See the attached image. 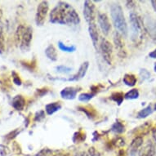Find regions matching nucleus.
<instances>
[{
  "label": "nucleus",
  "instance_id": "6",
  "mask_svg": "<svg viewBox=\"0 0 156 156\" xmlns=\"http://www.w3.org/2000/svg\"><path fill=\"white\" fill-rule=\"evenodd\" d=\"M49 5L48 1H42L37 8V12L35 15V22L38 26H42L45 22L46 16L48 15Z\"/></svg>",
  "mask_w": 156,
  "mask_h": 156
},
{
  "label": "nucleus",
  "instance_id": "29",
  "mask_svg": "<svg viewBox=\"0 0 156 156\" xmlns=\"http://www.w3.org/2000/svg\"><path fill=\"white\" fill-rule=\"evenodd\" d=\"M95 94L96 93H82L79 96V100L82 102H87L94 97Z\"/></svg>",
  "mask_w": 156,
  "mask_h": 156
},
{
  "label": "nucleus",
  "instance_id": "15",
  "mask_svg": "<svg viewBox=\"0 0 156 156\" xmlns=\"http://www.w3.org/2000/svg\"><path fill=\"white\" fill-rule=\"evenodd\" d=\"M144 140L142 136H135V138L133 139L129 146V151H130V154L132 155H134L136 151L142 145H143Z\"/></svg>",
  "mask_w": 156,
  "mask_h": 156
},
{
  "label": "nucleus",
  "instance_id": "38",
  "mask_svg": "<svg viewBox=\"0 0 156 156\" xmlns=\"http://www.w3.org/2000/svg\"><path fill=\"white\" fill-rule=\"evenodd\" d=\"M151 130H152V136H153L154 140L156 141V125Z\"/></svg>",
  "mask_w": 156,
  "mask_h": 156
},
{
  "label": "nucleus",
  "instance_id": "37",
  "mask_svg": "<svg viewBox=\"0 0 156 156\" xmlns=\"http://www.w3.org/2000/svg\"><path fill=\"white\" fill-rule=\"evenodd\" d=\"M149 56L152 58V59H156V49H154V51H152L151 52L149 53Z\"/></svg>",
  "mask_w": 156,
  "mask_h": 156
},
{
  "label": "nucleus",
  "instance_id": "36",
  "mask_svg": "<svg viewBox=\"0 0 156 156\" xmlns=\"http://www.w3.org/2000/svg\"><path fill=\"white\" fill-rule=\"evenodd\" d=\"M0 156H7V151L3 146H0Z\"/></svg>",
  "mask_w": 156,
  "mask_h": 156
},
{
  "label": "nucleus",
  "instance_id": "16",
  "mask_svg": "<svg viewBox=\"0 0 156 156\" xmlns=\"http://www.w3.org/2000/svg\"><path fill=\"white\" fill-rule=\"evenodd\" d=\"M12 105L16 110L21 111V110H23L24 107L26 105V100L21 95H17L13 97Z\"/></svg>",
  "mask_w": 156,
  "mask_h": 156
},
{
  "label": "nucleus",
  "instance_id": "39",
  "mask_svg": "<svg viewBox=\"0 0 156 156\" xmlns=\"http://www.w3.org/2000/svg\"><path fill=\"white\" fill-rule=\"evenodd\" d=\"M89 154L87 153H86V152H84V151H80V152H78V153L75 154V156H88Z\"/></svg>",
  "mask_w": 156,
  "mask_h": 156
},
{
  "label": "nucleus",
  "instance_id": "7",
  "mask_svg": "<svg viewBox=\"0 0 156 156\" xmlns=\"http://www.w3.org/2000/svg\"><path fill=\"white\" fill-rule=\"evenodd\" d=\"M88 67H89V62H83L81 66H80V69L78 70L76 74H74L73 76H71L69 79H62V78H49L50 80H62V81H79L81 79H83V77L86 75L87 74V69H88Z\"/></svg>",
  "mask_w": 156,
  "mask_h": 156
},
{
  "label": "nucleus",
  "instance_id": "5",
  "mask_svg": "<svg viewBox=\"0 0 156 156\" xmlns=\"http://www.w3.org/2000/svg\"><path fill=\"white\" fill-rule=\"evenodd\" d=\"M101 52L103 59L108 65L112 64L113 60V46L110 42L105 38H101L100 44Z\"/></svg>",
  "mask_w": 156,
  "mask_h": 156
},
{
  "label": "nucleus",
  "instance_id": "2",
  "mask_svg": "<svg viewBox=\"0 0 156 156\" xmlns=\"http://www.w3.org/2000/svg\"><path fill=\"white\" fill-rule=\"evenodd\" d=\"M110 15L112 18L113 23L117 32L126 38L128 36V28L126 21L125 16L123 14V8L119 3H114L110 5Z\"/></svg>",
  "mask_w": 156,
  "mask_h": 156
},
{
  "label": "nucleus",
  "instance_id": "44",
  "mask_svg": "<svg viewBox=\"0 0 156 156\" xmlns=\"http://www.w3.org/2000/svg\"><path fill=\"white\" fill-rule=\"evenodd\" d=\"M48 156H54V155H52V154H49V155H48Z\"/></svg>",
  "mask_w": 156,
  "mask_h": 156
},
{
  "label": "nucleus",
  "instance_id": "3",
  "mask_svg": "<svg viewBox=\"0 0 156 156\" xmlns=\"http://www.w3.org/2000/svg\"><path fill=\"white\" fill-rule=\"evenodd\" d=\"M33 38V30L30 26H18L16 33V38L17 43H20V48L21 51H27L30 50L31 41Z\"/></svg>",
  "mask_w": 156,
  "mask_h": 156
},
{
  "label": "nucleus",
  "instance_id": "12",
  "mask_svg": "<svg viewBox=\"0 0 156 156\" xmlns=\"http://www.w3.org/2000/svg\"><path fill=\"white\" fill-rule=\"evenodd\" d=\"M79 90L74 87H66L63 88L61 92V97L66 100H74L76 97Z\"/></svg>",
  "mask_w": 156,
  "mask_h": 156
},
{
  "label": "nucleus",
  "instance_id": "23",
  "mask_svg": "<svg viewBox=\"0 0 156 156\" xmlns=\"http://www.w3.org/2000/svg\"><path fill=\"white\" fill-rule=\"evenodd\" d=\"M111 131H113L115 133H123L125 131V127L121 122L117 121L111 127Z\"/></svg>",
  "mask_w": 156,
  "mask_h": 156
},
{
  "label": "nucleus",
  "instance_id": "1",
  "mask_svg": "<svg viewBox=\"0 0 156 156\" xmlns=\"http://www.w3.org/2000/svg\"><path fill=\"white\" fill-rule=\"evenodd\" d=\"M49 21L51 23L60 25H78L80 23V17L70 4L59 2L51 11Z\"/></svg>",
  "mask_w": 156,
  "mask_h": 156
},
{
  "label": "nucleus",
  "instance_id": "31",
  "mask_svg": "<svg viewBox=\"0 0 156 156\" xmlns=\"http://www.w3.org/2000/svg\"><path fill=\"white\" fill-rule=\"evenodd\" d=\"M140 76L141 78V80H146L150 79L151 77V73L146 69H141V71H140Z\"/></svg>",
  "mask_w": 156,
  "mask_h": 156
},
{
  "label": "nucleus",
  "instance_id": "10",
  "mask_svg": "<svg viewBox=\"0 0 156 156\" xmlns=\"http://www.w3.org/2000/svg\"><path fill=\"white\" fill-rule=\"evenodd\" d=\"M123 36L118 32H115L114 35V42L116 49L118 50L119 56L122 58H124L126 56V51L124 49V43L123 42Z\"/></svg>",
  "mask_w": 156,
  "mask_h": 156
},
{
  "label": "nucleus",
  "instance_id": "21",
  "mask_svg": "<svg viewBox=\"0 0 156 156\" xmlns=\"http://www.w3.org/2000/svg\"><path fill=\"white\" fill-rule=\"evenodd\" d=\"M153 113V110H152V107H151V105H148V106H146V107L143 108L142 110H141L137 113V118L138 119H145L146 117H148L149 115H151Z\"/></svg>",
  "mask_w": 156,
  "mask_h": 156
},
{
  "label": "nucleus",
  "instance_id": "42",
  "mask_svg": "<svg viewBox=\"0 0 156 156\" xmlns=\"http://www.w3.org/2000/svg\"><path fill=\"white\" fill-rule=\"evenodd\" d=\"M154 72H156V62L154 63Z\"/></svg>",
  "mask_w": 156,
  "mask_h": 156
},
{
  "label": "nucleus",
  "instance_id": "14",
  "mask_svg": "<svg viewBox=\"0 0 156 156\" xmlns=\"http://www.w3.org/2000/svg\"><path fill=\"white\" fill-rule=\"evenodd\" d=\"M154 154H155V149L153 143L150 141L141 149L139 152V156H154Z\"/></svg>",
  "mask_w": 156,
  "mask_h": 156
},
{
  "label": "nucleus",
  "instance_id": "19",
  "mask_svg": "<svg viewBox=\"0 0 156 156\" xmlns=\"http://www.w3.org/2000/svg\"><path fill=\"white\" fill-rule=\"evenodd\" d=\"M62 109V104L60 102L49 103L45 106V111L48 115H51Z\"/></svg>",
  "mask_w": 156,
  "mask_h": 156
},
{
  "label": "nucleus",
  "instance_id": "4",
  "mask_svg": "<svg viewBox=\"0 0 156 156\" xmlns=\"http://www.w3.org/2000/svg\"><path fill=\"white\" fill-rule=\"evenodd\" d=\"M129 21L131 24V37L132 40L134 42L137 41L143 34V29L145 27L143 21L141 18L137 14L134 12L130 13L129 15Z\"/></svg>",
  "mask_w": 156,
  "mask_h": 156
},
{
  "label": "nucleus",
  "instance_id": "28",
  "mask_svg": "<svg viewBox=\"0 0 156 156\" xmlns=\"http://www.w3.org/2000/svg\"><path fill=\"white\" fill-rule=\"evenodd\" d=\"M5 51V38L3 34V28L0 26V54H3Z\"/></svg>",
  "mask_w": 156,
  "mask_h": 156
},
{
  "label": "nucleus",
  "instance_id": "13",
  "mask_svg": "<svg viewBox=\"0 0 156 156\" xmlns=\"http://www.w3.org/2000/svg\"><path fill=\"white\" fill-rule=\"evenodd\" d=\"M151 129H152V125H151V122H146L142 125L139 126L138 128H134L133 133L135 134L136 136H142L144 135H147Z\"/></svg>",
  "mask_w": 156,
  "mask_h": 156
},
{
  "label": "nucleus",
  "instance_id": "24",
  "mask_svg": "<svg viewBox=\"0 0 156 156\" xmlns=\"http://www.w3.org/2000/svg\"><path fill=\"white\" fill-rule=\"evenodd\" d=\"M79 110L83 111V113H85L88 118H94L96 117V111H95L94 109H92V107H84V106H80L79 107Z\"/></svg>",
  "mask_w": 156,
  "mask_h": 156
},
{
  "label": "nucleus",
  "instance_id": "40",
  "mask_svg": "<svg viewBox=\"0 0 156 156\" xmlns=\"http://www.w3.org/2000/svg\"><path fill=\"white\" fill-rule=\"evenodd\" d=\"M151 5L153 7L154 10L156 12V0H153V1H151Z\"/></svg>",
  "mask_w": 156,
  "mask_h": 156
},
{
  "label": "nucleus",
  "instance_id": "33",
  "mask_svg": "<svg viewBox=\"0 0 156 156\" xmlns=\"http://www.w3.org/2000/svg\"><path fill=\"white\" fill-rule=\"evenodd\" d=\"M19 133H20V132L16 129V130H14L13 132H11L10 133H8V135L6 136V137H7L8 140H12V139H13L14 137H16V135H17Z\"/></svg>",
  "mask_w": 156,
  "mask_h": 156
},
{
  "label": "nucleus",
  "instance_id": "45",
  "mask_svg": "<svg viewBox=\"0 0 156 156\" xmlns=\"http://www.w3.org/2000/svg\"><path fill=\"white\" fill-rule=\"evenodd\" d=\"M63 156H68V155H63Z\"/></svg>",
  "mask_w": 156,
  "mask_h": 156
},
{
  "label": "nucleus",
  "instance_id": "20",
  "mask_svg": "<svg viewBox=\"0 0 156 156\" xmlns=\"http://www.w3.org/2000/svg\"><path fill=\"white\" fill-rule=\"evenodd\" d=\"M123 83L128 87H133L135 86L137 80H136V77L133 74H126L123 78Z\"/></svg>",
  "mask_w": 156,
  "mask_h": 156
},
{
  "label": "nucleus",
  "instance_id": "41",
  "mask_svg": "<svg viewBox=\"0 0 156 156\" xmlns=\"http://www.w3.org/2000/svg\"><path fill=\"white\" fill-rule=\"evenodd\" d=\"M118 156H125V152L123 150H120L119 152V155Z\"/></svg>",
  "mask_w": 156,
  "mask_h": 156
},
{
  "label": "nucleus",
  "instance_id": "26",
  "mask_svg": "<svg viewBox=\"0 0 156 156\" xmlns=\"http://www.w3.org/2000/svg\"><path fill=\"white\" fill-rule=\"evenodd\" d=\"M58 48L61 51H66V52H74L76 50V47L74 45L71 46H67L65 44H63L62 42H58Z\"/></svg>",
  "mask_w": 156,
  "mask_h": 156
},
{
  "label": "nucleus",
  "instance_id": "9",
  "mask_svg": "<svg viewBox=\"0 0 156 156\" xmlns=\"http://www.w3.org/2000/svg\"><path fill=\"white\" fill-rule=\"evenodd\" d=\"M97 19H98V23L102 33L107 35L111 30V25H110V20L107 15L105 13H99L97 16Z\"/></svg>",
  "mask_w": 156,
  "mask_h": 156
},
{
  "label": "nucleus",
  "instance_id": "35",
  "mask_svg": "<svg viewBox=\"0 0 156 156\" xmlns=\"http://www.w3.org/2000/svg\"><path fill=\"white\" fill-rule=\"evenodd\" d=\"M88 153H89L90 156H100V154L98 153L95 148L92 147V148L89 149V151H88Z\"/></svg>",
  "mask_w": 156,
  "mask_h": 156
},
{
  "label": "nucleus",
  "instance_id": "18",
  "mask_svg": "<svg viewBox=\"0 0 156 156\" xmlns=\"http://www.w3.org/2000/svg\"><path fill=\"white\" fill-rule=\"evenodd\" d=\"M45 55L51 62H56L57 60V51L56 48L52 44H50L47 47V48L45 49Z\"/></svg>",
  "mask_w": 156,
  "mask_h": 156
},
{
  "label": "nucleus",
  "instance_id": "25",
  "mask_svg": "<svg viewBox=\"0 0 156 156\" xmlns=\"http://www.w3.org/2000/svg\"><path fill=\"white\" fill-rule=\"evenodd\" d=\"M86 139V135L85 133H83L82 131H79L77 133H74V136H73V141L74 143H80V142H83V141H85Z\"/></svg>",
  "mask_w": 156,
  "mask_h": 156
},
{
  "label": "nucleus",
  "instance_id": "30",
  "mask_svg": "<svg viewBox=\"0 0 156 156\" xmlns=\"http://www.w3.org/2000/svg\"><path fill=\"white\" fill-rule=\"evenodd\" d=\"M56 70L61 74H69L72 71V68L65 66H56Z\"/></svg>",
  "mask_w": 156,
  "mask_h": 156
},
{
  "label": "nucleus",
  "instance_id": "8",
  "mask_svg": "<svg viewBox=\"0 0 156 156\" xmlns=\"http://www.w3.org/2000/svg\"><path fill=\"white\" fill-rule=\"evenodd\" d=\"M83 16L87 23H95V18H96V10L95 5L92 1H85L83 4Z\"/></svg>",
  "mask_w": 156,
  "mask_h": 156
},
{
  "label": "nucleus",
  "instance_id": "43",
  "mask_svg": "<svg viewBox=\"0 0 156 156\" xmlns=\"http://www.w3.org/2000/svg\"><path fill=\"white\" fill-rule=\"evenodd\" d=\"M154 110H156V104H155V105H154Z\"/></svg>",
  "mask_w": 156,
  "mask_h": 156
},
{
  "label": "nucleus",
  "instance_id": "11",
  "mask_svg": "<svg viewBox=\"0 0 156 156\" xmlns=\"http://www.w3.org/2000/svg\"><path fill=\"white\" fill-rule=\"evenodd\" d=\"M145 29L151 38L156 41V21L151 17H146L145 21Z\"/></svg>",
  "mask_w": 156,
  "mask_h": 156
},
{
  "label": "nucleus",
  "instance_id": "32",
  "mask_svg": "<svg viewBox=\"0 0 156 156\" xmlns=\"http://www.w3.org/2000/svg\"><path fill=\"white\" fill-rule=\"evenodd\" d=\"M12 77H13V83H15L16 85H18V86H21L22 82H21V80L20 79V76L18 75L16 72H12Z\"/></svg>",
  "mask_w": 156,
  "mask_h": 156
},
{
  "label": "nucleus",
  "instance_id": "27",
  "mask_svg": "<svg viewBox=\"0 0 156 156\" xmlns=\"http://www.w3.org/2000/svg\"><path fill=\"white\" fill-rule=\"evenodd\" d=\"M110 98L112 99L114 101H115L116 103H118V105H120L121 103L123 102V98H124V96L122 92H115L111 95Z\"/></svg>",
  "mask_w": 156,
  "mask_h": 156
},
{
  "label": "nucleus",
  "instance_id": "34",
  "mask_svg": "<svg viewBox=\"0 0 156 156\" xmlns=\"http://www.w3.org/2000/svg\"><path fill=\"white\" fill-rule=\"evenodd\" d=\"M45 117V115H44V112L43 111V110H41V111H39V112H38L37 114H36L35 115V120L36 121H40L41 119H43Z\"/></svg>",
  "mask_w": 156,
  "mask_h": 156
},
{
  "label": "nucleus",
  "instance_id": "22",
  "mask_svg": "<svg viewBox=\"0 0 156 156\" xmlns=\"http://www.w3.org/2000/svg\"><path fill=\"white\" fill-rule=\"evenodd\" d=\"M140 96V93H139L138 89L136 88H133V89L128 91L125 95H124V98L127 99V100H135V99H137Z\"/></svg>",
  "mask_w": 156,
  "mask_h": 156
},
{
  "label": "nucleus",
  "instance_id": "17",
  "mask_svg": "<svg viewBox=\"0 0 156 156\" xmlns=\"http://www.w3.org/2000/svg\"><path fill=\"white\" fill-rule=\"evenodd\" d=\"M88 32H89L90 38L92 39V44L94 45L95 48H97L98 40H99V34H98V30L96 26V24H91L88 26Z\"/></svg>",
  "mask_w": 156,
  "mask_h": 156
}]
</instances>
